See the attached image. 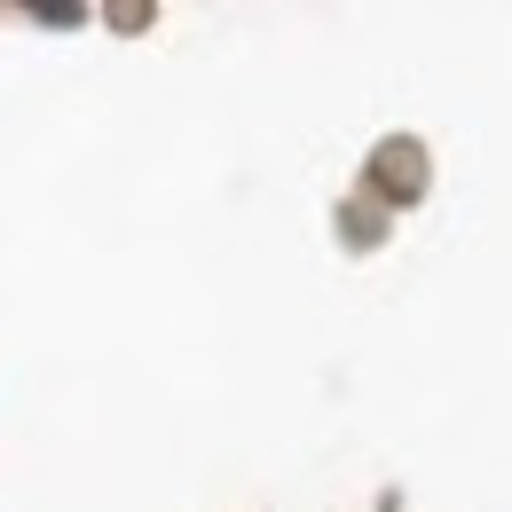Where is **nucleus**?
Masks as SVG:
<instances>
[{"label": "nucleus", "instance_id": "f257e3e1", "mask_svg": "<svg viewBox=\"0 0 512 512\" xmlns=\"http://www.w3.org/2000/svg\"><path fill=\"white\" fill-rule=\"evenodd\" d=\"M371 182H379L386 197H418V190H426V150H418V142H379Z\"/></svg>", "mask_w": 512, "mask_h": 512}]
</instances>
